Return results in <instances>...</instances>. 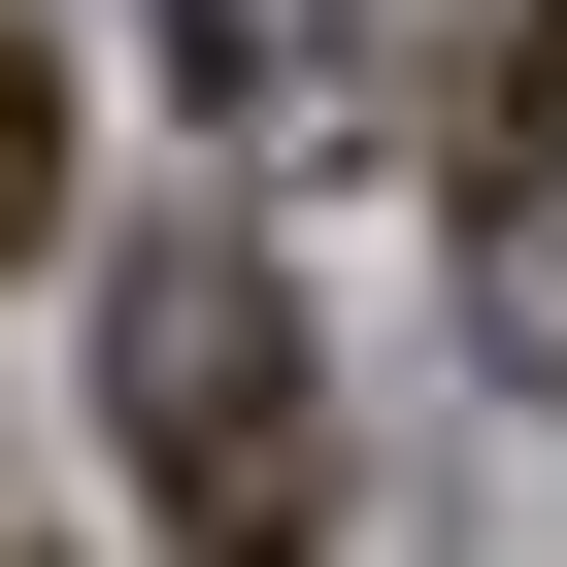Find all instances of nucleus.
<instances>
[{"instance_id": "obj_1", "label": "nucleus", "mask_w": 567, "mask_h": 567, "mask_svg": "<svg viewBox=\"0 0 567 567\" xmlns=\"http://www.w3.org/2000/svg\"><path fill=\"white\" fill-rule=\"evenodd\" d=\"M101 401H134L167 567H334V368H301V301H267L234 234H167L134 301H101Z\"/></svg>"}, {"instance_id": "obj_2", "label": "nucleus", "mask_w": 567, "mask_h": 567, "mask_svg": "<svg viewBox=\"0 0 567 567\" xmlns=\"http://www.w3.org/2000/svg\"><path fill=\"white\" fill-rule=\"evenodd\" d=\"M434 200H467V234L567 200V0H467V68H434Z\"/></svg>"}, {"instance_id": "obj_3", "label": "nucleus", "mask_w": 567, "mask_h": 567, "mask_svg": "<svg viewBox=\"0 0 567 567\" xmlns=\"http://www.w3.org/2000/svg\"><path fill=\"white\" fill-rule=\"evenodd\" d=\"M68 234V34H0V267Z\"/></svg>"}]
</instances>
